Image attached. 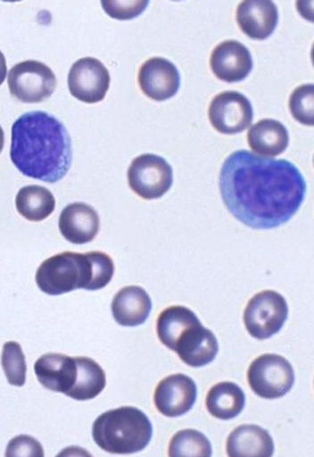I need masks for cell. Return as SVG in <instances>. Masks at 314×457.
I'll use <instances>...</instances> for the list:
<instances>
[{
	"mask_svg": "<svg viewBox=\"0 0 314 457\" xmlns=\"http://www.w3.org/2000/svg\"><path fill=\"white\" fill-rule=\"evenodd\" d=\"M34 370L40 385L49 391L66 395L76 385V357L46 353L38 358Z\"/></svg>",
	"mask_w": 314,
	"mask_h": 457,
	"instance_id": "cell-17",
	"label": "cell"
},
{
	"mask_svg": "<svg viewBox=\"0 0 314 457\" xmlns=\"http://www.w3.org/2000/svg\"><path fill=\"white\" fill-rule=\"evenodd\" d=\"M290 111L293 117L304 126L314 124V86L302 85L290 97Z\"/></svg>",
	"mask_w": 314,
	"mask_h": 457,
	"instance_id": "cell-26",
	"label": "cell"
},
{
	"mask_svg": "<svg viewBox=\"0 0 314 457\" xmlns=\"http://www.w3.org/2000/svg\"><path fill=\"white\" fill-rule=\"evenodd\" d=\"M76 385L66 393L67 397L81 402L98 397L107 386L104 370L88 357H76Z\"/></svg>",
	"mask_w": 314,
	"mask_h": 457,
	"instance_id": "cell-22",
	"label": "cell"
},
{
	"mask_svg": "<svg viewBox=\"0 0 314 457\" xmlns=\"http://www.w3.org/2000/svg\"><path fill=\"white\" fill-rule=\"evenodd\" d=\"M254 61L244 44L236 40L223 41L214 47L211 56V69L220 81L234 83L244 81L252 71Z\"/></svg>",
	"mask_w": 314,
	"mask_h": 457,
	"instance_id": "cell-14",
	"label": "cell"
},
{
	"mask_svg": "<svg viewBox=\"0 0 314 457\" xmlns=\"http://www.w3.org/2000/svg\"><path fill=\"white\" fill-rule=\"evenodd\" d=\"M153 302L143 287H125L115 294L112 303V314L115 321L125 328L145 324L152 314Z\"/></svg>",
	"mask_w": 314,
	"mask_h": 457,
	"instance_id": "cell-18",
	"label": "cell"
},
{
	"mask_svg": "<svg viewBox=\"0 0 314 457\" xmlns=\"http://www.w3.org/2000/svg\"><path fill=\"white\" fill-rule=\"evenodd\" d=\"M153 424L140 409L121 407L105 411L93 423L92 436L103 452L129 455L143 452L153 437Z\"/></svg>",
	"mask_w": 314,
	"mask_h": 457,
	"instance_id": "cell-4",
	"label": "cell"
},
{
	"mask_svg": "<svg viewBox=\"0 0 314 457\" xmlns=\"http://www.w3.org/2000/svg\"><path fill=\"white\" fill-rule=\"evenodd\" d=\"M6 457L11 456H40L45 455L43 446L34 437L19 436L14 437L6 447Z\"/></svg>",
	"mask_w": 314,
	"mask_h": 457,
	"instance_id": "cell-29",
	"label": "cell"
},
{
	"mask_svg": "<svg viewBox=\"0 0 314 457\" xmlns=\"http://www.w3.org/2000/svg\"><path fill=\"white\" fill-rule=\"evenodd\" d=\"M248 382L252 391L260 398L285 397L294 385L293 364L280 354H262L250 364Z\"/></svg>",
	"mask_w": 314,
	"mask_h": 457,
	"instance_id": "cell-6",
	"label": "cell"
},
{
	"mask_svg": "<svg viewBox=\"0 0 314 457\" xmlns=\"http://www.w3.org/2000/svg\"><path fill=\"white\" fill-rule=\"evenodd\" d=\"M220 195L227 211L254 229L277 228L302 206L307 184L297 166L240 149L224 160Z\"/></svg>",
	"mask_w": 314,
	"mask_h": 457,
	"instance_id": "cell-1",
	"label": "cell"
},
{
	"mask_svg": "<svg viewBox=\"0 0 314 457\" xmlns=\"http://www.w3.org/2000/svg\"><path fill=\"white\" fill-rule=\"evenodd\" d=\"M111 86L107 67L95 57L76 61L69 73L70 94L83 104L103 101Z\"/></svg>",
	"mask_w": 314,
	"mask_h": 457,
	"instance_id": "cell-11",
	"label": "cell"
},
{
	"mask_svg": "<svg viewBox=\"0 0 314 457\" xmlns=\"http://www.w3.org/2000/svg\"><path fill=\"white\" fill-rule=\"evenodd\" d=\"M97 211L85 203L66 206L61 212L59 228L66 241L73 245H86L97 237L99 232Z\"/></svg>",
	"mask_w": 314,
	"mask_h": 457,
	"instance_id": "cell-16",
	"label": "cell"
},
{
	"mask_svg": "<svg viewBox=\"0 0 314 457\" xmlns=\"http://www.w3.org/2000/svg\"><path fill=\"white\" fill-rule=\"evenodd\" d=\"M236 21L243 33L252 39H268L277 30V6L268 0H250V2L240 3L236 9Z\"/></svg>",
	"mask_w": 314,
	"mask_h": 457,
	"instance_id": "cell-15",
	"label": "cell"
},
{
	"mask_svg": "<svg viewBox=\"0 0 314 457\" xmlns=\"http://www.w3.org/2000/svg\"><path fill=\"white\" fill-rule=\"evenodd\" d=\"M245 401L244 391L236 383H218L208 392L207 411L219 420H232L244 411Z\"/></svg>",
	"mask_w": 314,
	"mask_h": 457,
	"instance_id": "cell-21",
	"label": "cell"
},
{
	"mask_svg": "<svg viewBox=\"0 0 314 457\" xmlns=\"http://www.w3.org/2000/svg\"><path fill=\"white\" fill-rule=\"evenodd\" d=\"M15 206L24 219L31 222H40L54 212L56 200L46 187L30 185L19 190L15 197Z\"/></svg>",
	"mask_w": 314,
	"mask_h": 457,
	"instance_id": "cell-23",
	"label": "cell"
},
{
	"mask_svg": "<svg viewBox=\"0 0 314 457\" xmlns=\"http://www.w3.org/2000/svg\"><path fill=\"white\" fill-rule=\"evenodd\" d=\"M11 159L25 177L50 184L62 180L73 159L65 124L43 111L22 114L12 124Z\"/></svg>",
	"mask_w": 314,
	"mask_h": 457,
	"instance_id": "cell-2",
	"label": "cell"
},
{
	"mask_svg": "<svg viewBox=\"0 0 314 457\" xmlns=\"http://www.w3.org/2000/svg\"><path fill=\"white\" fill-rule=\"evenodd\" d=\"M6 72H8V67H6V60L4 54L0 51V86L5 81Z\"/></svg>",
	"mask_w": 314,
	"mask_h": 457,
	"instance_id": "cell-30",
	"label": "cell"
},
{
	"mask_svg": "<svg viewBox=\"0 0 314 457\" xmlns=\"http://www.w3.org/2000/svg\"><path fill=\"white\" fill-rule=\"evenodd\" d=\"M274 453V439L259 425H240L227 437V453L230 457H270Z\"/></svg>",
	"mask_w": 314,
	"mask_h": 457,
	"instance_id": "cell-19",
	"label": "cell"
},
{
	"mask_svg": "<svg viewBox=\"0 0 314 457\" xmlns=\"http://www.w3.org/2000/svg\"><path fill=\"white\" fill-rule=\"evenodd\" d=\"M11 95L22 104H40L54 95L57 79L53 70L40 61H22L8 76Z\"/></svg>",
	"mask_w": 314,
	"mask_h": 457,
	"instance_id": "cell-8",
	"label": "cell"
},
{
	"mask_svg": "<svg viewBox=\"0 0 314 457\" xmlns=\"http://www.w3.org/2000/svg\"><path fill=\"white\" fill-rule=\"evenodd\" d=\"M213 453L211 441L201 431L186 429L175 434L169 445V455L171 457H210Z\"/></svg>",
	"mask_w": 314,
	"mask_h": 457,
	"instance_id": "cell-24",
	"label": "cell"
},
{
	"mask_svg": "<svg viewBox=\"0 0 314 457\" xmlns=\"http://www.w3.org/2000/svg\"><path fill=\"white\" fill-rule=\"evenodd\" d=\"M157 335L162 345L194 369L213 362L219 351L216 335L201 324L186 306H169L157 319Z\"/></svg>",
	"mask_w": 314,
	"mask_h": 457,
	"instance_id": "cell-3",
	"label": "cell"
},
{
	"mask_svg": "<svg viewBox=\"0 0 314 457\" xmlns=\"http://www.w3.org/2000/svg\"><path fill=\"white\" fill-rule=\"evenodd\" d=\"M131 190L144 200H156L169 193L174 184V170L162 156L143 154L128 170Z\"/></svg>",
	"mask_w": 314,
	"mask_h": 457,
	"instance_id": "cell-9",
	"label": "cell"
},
{
	"mask_svg": "<svg viewBox=\"0 0 314 457\" xmlns=\"http://www.w3.org/2000/svg\"><path fill=\"white\" fill-rule=\"evenodd\" d=\"M87 255L93 265V279L88 290L95 292V290L103 289L113 279L115 270L113 259L103 252H89Z\"/></svg>",
	"mask_w": 314,
	"mask_h": 457,
	"instance_id": "cell-27",
	"label": "cell"
},
{
	"mask_svg": "<svg viewBox=\"0 0 314 457\" xmlns=\"http://www.w3.org/2000/svg\"><path fill=\"white\" fill-rule=\"evenodd\" d=\"M287 318L286 299L274 290H265L250 300L243 319L250 337L262 341L278 334Z\"/></svg>",
	"mask_w": 314,
	"mask_h": 457,
	"instance_id": "cell-7",
	"label": "cell"
},
{
	"mask_svg": "<svg viewBox=\"0 0 314 457\" xmlns=\"http://www.w3.org/2000/svg\"><path fill=\"white\" fill-rule=\"evenodd\" d=\"M288 143L290 136L287 128L278 120H262L250 128L248 132L250 148L266 158L284 154Z\"/></svg>",
	"mask_w": 314,
	"mask_h": 457,
	"instance_id": "cell-20",
	"label": "cell"
},
{
	"mask_svg": "<svg viewBox=\"0 0 314 457\" xmlns=\"http://www.w3.org/2000/svg\"><path fill=\"white\" fill-rule=\"evenodd\" d=\"M4 142H5L4 130H3V128L0 127V153H2L3 148H4Z\"/></svg>",
	"mask_w": 314,
	"mask_h": 457,
	"instance_id": "cell-31",
	"label": "cell"
},
{
	"mask_svg": "<svg viewBox=\"0 0 314 457\" xmlns=\"http://www.w3.org/2000/svg\"><path fill=\"white\" fill-rule=\"evenodd\" d=\"M2 367L9 385L22 386L27 382V360L21 345L15 341L5 342L2 353Z\"/></svg>",
	"mask_w": 314,
	"mask_h": 457,
	"instance_id": "cell-25",
	"label": "cell"
},
{
	"mask_svg": "<svg viewBox=\"0 0 314 457\" xmlns=\"http://www.w3.org/2000/svg\"><path fill=\"white\" fill-rule=\"evenodd\" d=\"M93 279V265L87 253L65 252L53 255L38 267L35 280L47 295H62L77 289L88 290Z\"/></svg>",
	"mask_w": 314,
	"mask_h": 457,
	"instance_id": "cell-5",
	"label": "cell"
},
{
	"mask_svg": "<svg viewBox=\"0 0 314 457\" xmlns=\"http://www.w3.org/2000/svg\"><path fill=\"white\" fill-rule=\"evenodd\" d=\"M137 81L143 94L153 101H168L178 95L181 76L175 63L163 57H153L140 67Z\"/></svg>",
	"mask_w": 314,
	"mask_h": 457,
	"instance_id": "cell-13",
	"label": "cell"
},
{
	"mask_svg": "<svg viewBox=\"0 0 314 457\" xmlns=\"http://www.w3.org/2000/svg\"><path fill=\"white\" fill-rule=\"evenodd\" d=\"M198 397L197 385L190 377L178 373L166 377L157 385L153 403L157 411L168 418H178L194 408Z\"/></svg>",
	"mask_w": 314,
	"mask_h": 457,
	"instance_id": "cell-12",
	"label": "cell"
},
{
	"mask_svg": "<svg viewBox=\"0 0 314 457\" xmlns=\"http://www.w3.org/2000/svg\"><path fill=\"white\" fill-rule=\"evenodd\" d=\"M149 2H102V6L109 17L129 21L139 17L145 11Z\"/></svg>",
	"mask_w": 314,
	"mask_h": 457,
	"instance_id": "cell-28",
	"label": "cell"
},
{
	"mask_svg": "<svg viewBox=\"0 0 314 457\" xmlns=\"http://www.w3.org/2000/svg\"><path fill=\"white\" fill-rule=\"evenodd\" d=\"M208 116L218 132L234 136L252 126L254 110L244 95L236 91L219 94L211 102Z\"/></svg>",
	"mask_w": 314,
	"mask_h": 457,
	"instance_id": "cell-10",
	"label": "cell"
}]
</instances>
